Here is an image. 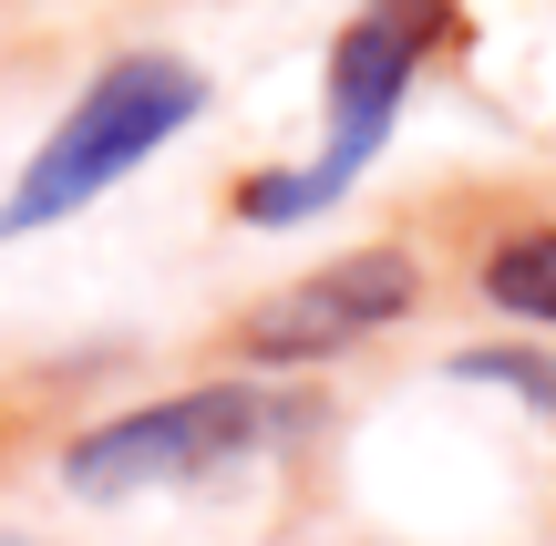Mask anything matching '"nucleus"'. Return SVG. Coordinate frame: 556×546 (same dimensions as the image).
Instances as JSON below:
<instances>
[{
	"label": "nucleus",
	"instance_id": "obj_5",
	"mask_svg": "<svg viewBox=\"0 0 556 546\" xmlns=\"http://www.w3.org/2000/svg\"><path fill=\"white\" fill-rule=\"evenodd\" d=\"M475 289L505 309V320L556 330V227H516V238H495L475 258Z\"/></svg>",
	"mask_w": 556,
	"mask_h": 546
},
{
	"label": "nucleus",
	"instance_id": "obj_6",
	"mask_svg": "<svg viewBox=\"0 0 556 546\" xmlns=\"http://www.w3.org/2000/svg\"><path fill=\"white\" fill-rule=\"evenodd\" d=\"M454 382L516 392L526 412H546V423H556V351H546V341H484V351H454Z\"/></svg>",
	"mask_w": 556,
	"mask_h": 546
},
{
	"label": "nucleus",
	"instance_id": "obj_4",
	"mask_svg": "<svg viewBox=\"0 0 556 546\" xmlns=\"http://www.w3.org/2000/svg\"><path fill=\"white\" fill-rule=\"evenodd\" d=\"M413 309H422V258L413 247H351V258L299 268L289 289H268L238 320V351L258 371H309V361H340V351L402 330Z\"/></svg>",
	"mask_w": 556,
	"mask_h": 546
},
{
	"label": "nucleus",
	"instance_id": "obj_3",
	"mask_svg": "<svg viewBox=\"0 0 556 546\" xmlns=\"http://www.w3.org/2000/svg\"><path fill=\"white\" fill-rule=\"evenodd\" d=\"M299 423L309 412L258 382H197V392H165V403H135L114 423L73 433L62 444V485L93 495V506H124V495H155V485H206L227 465H258Z\"/></svg>",
	"mask_w": 556,
	"mask_h": 546
},
{
	"label": "nucleus",
	"instance_id": "obj_2",
	"mask_svg": "<svg viewBox=\"0 0 556 546\" xmlns=\"http://www.w3.org/2000/svg\"><path fill=\"white\" fill-rule=\"evenodd\" d=\"M197 114H206V73L197 62H176V52L103 62V73L73 93V114L31 144L21 186L0 196V238H31V227H52V217H83L103 186H124L144 155H165Z\"/></svg>",
	"mask_w": 556,
	"mask_h": 546
},
{
	"label": "nucleus",
	"instance_id": "obj_1",
	"mask_svg": "<svg viewBox=\"0 0 556 546\" xmlns=\"http://www.w3.org/2000/svg\"><path fill=\"white\" fill-rule=\"evenodd\" d=\"M464 31V0H361V21L330 41V144L319 165H278V176L238 186V217L248 227H299L319 217L330 196H351L361 165H381V135H392L413 73Z\"/></svg>",
	"mask_w": 556,
	"mask_h": 546
}]
</instances>
